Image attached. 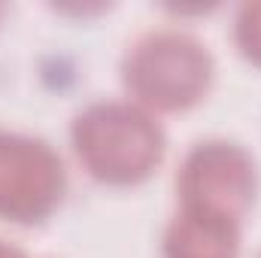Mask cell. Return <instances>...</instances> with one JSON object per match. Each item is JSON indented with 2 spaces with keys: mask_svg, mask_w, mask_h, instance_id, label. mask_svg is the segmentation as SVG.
<instances>
[{
  "mask_svg": "<svg viewBox=\"0 0 261 258\" xmlns=\"http://www.w3.org/2000/svg\"><path fill=\"white\" fill-rule=\"evenodd\" d=\"M231 40L237 55L261 70V0H246L234 9Z\"/></svg>",
  "mask_w": 261,
  "mask_h": 258,
  "instance_id": "cell-6",
  "label": "cell"
},
{
  "mask_svg": "<svg viewBox=\"0 0 261 258\" xmlns=\"http://www.w3.org/2000/svg\"><path fill=\"white\" fill-rule=\"evenodd\" d=\"M3 12H6V6H3V3H0V18H3Z\"/></svg>",
  "mask_w": 261,
  "mask_h": 258,
  "instance_id": "cell-8",
  "label": "cell"
},
{
  "mask_svg": "<svg viewBox=\"0 0 261 258\" xmlns=\"http://www.w3.org/2000/svg\"><path fill=\"white\" fill-rule=\"evenodd\" d=\"M70 149L94 183L137 189L158 173L167 155V131L158 116L128 97H100L73 116Z\"/></svg>",
  "mask_w": 261,
  "mask_h": 258,
  "instance_id": "cell-1",
  "label": "cell"
},
{
  "mask_svg": "<svg viewBox=\"0 0 261 258\" xmlns=\"http://www.w3.org/2000/svg\"><path fill=\"white\" fill-rule=\"evenodd\" d=\"M243 222L176 207L161 234V258H240Z\"/></svg>",
  "mask_w": 261,
  "mask_h": 258,
  "instance_id": "cell-5",
  "label": "cell"
},
{
  "mask_svg": "<svg viewBox=\"0 0 261 258\" xmlns=\"http://www.w3.org/2000/svg\"><path fill=\"white\" fill-rule=\"evenodd\" d=\"M67 194V167L58 149L24 131L0 128V222L43 225Z\"/></svg>",
  "mask_w": 261,
  "mask_h": 258,
  "instance_id": "cell-4",
  "label": "cell"
},
{
  "mask_svg": "<svg viewBox=\"0 0 261 258\" xmlns=\"http://www.w3.org/2000/svg\"><path fill=\"white\" fill-rule=\"evenodd\" d=\"M258 258H261V252H258Z\"/></svg>",
  "mask_w": 261,
  "mask_h": 258,
  "instance_id": "cell-9",
  "label": "cell"
},
{
  "mask_svg": "<svg viewBox=\"0 0 261 258\" xmlns=\"http://www.w3.org/2000/svg\"><path fill=\"white\" fill-rule=\"evenodd\" d=\"M119 76L128 100L158 113H186L197 107L216 79L210 46L186 28H152L128 43Z\"/></svg>",
  "mask_w": 261,
  "mask_h": 258,
  "instance_id": "cell-2",
  "label": "cell"
},
{
  "mask_svg": "<svg viewBox=\"0 0 261 258\" xmlns=\"http://www.w3.org/2000/svg\"><path fill=\"white\" fill-rule=\"evenodd\" d=\"M0 258H31L21 246H15V243H9V240H0Z\"/></svg>",
  "mask_w": 261,
  "mask_h": 258,
  "instance_id": "cell-7",
  "label": "cell"
},
{
  "mask_svg": "<svg viewBox=\"0 0 261 258\" xmlns=\"http://www.w3.org/2000/svg\"><path fill=\"white\" fill-rule=\"evenodd\" d=\"M176 197L179 207L243 222L258 197V164L243 143L225 137L197 140L179 161Z\"/></svg>",
  "mask_w": 261,
  "mask_h": 258,
  "instance_id": "cell-3",
  "label": "cell"
}]
</instances>
